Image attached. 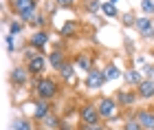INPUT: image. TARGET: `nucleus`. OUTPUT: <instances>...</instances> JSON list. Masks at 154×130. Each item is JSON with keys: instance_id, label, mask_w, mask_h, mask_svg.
<instances>
[{"instance_id": "nucleus-1", "label": "nucleus", "mask_w": 154, "mask_h": 130, "mask_svg": "<svg viewBox=\"0 0 154 130\" xmlns=\"http://www.w3.org/2000/svg\"><path fill=\"white\" fill-rule=\"evenodd\" d=\"M33 88H35V97L38 99H44V101H51L60 95V82L53 79V77H38L33 82Z\"/></svg>"}, {"instance_id": "nucleus-35", "label": "nucleus", "mask_w": 154, "mask_h": 130, "mask_svg": "<svg viewBox=\"0 0 154 130\" xmlns=\"http://www.w3.org/2000/svg\"><path fill=\"white\" fill-rule=\"evenodd\" d=\"M108 2H112V5H115V2H119V0H108Z\"/></svg>"}, {"instance_id": "nucleus-14", "label": "nucleus", "mask_w": 154, "mask_h": 130, "mask_svg": "<svg viewBox=\"0 0 154 130\" xmlns=\"http://www.w3.org/2000/svg\"><path fill=\"white\" fill-rule=\"evenodd\" d=\"M93 60H95V57L90 55V53H79V55L75 57V66L79 68L82 73H90V71L95 68V66H93Z\"/></svg>"}, {"instance_id": "nucleus-11", "label": "nucleus", "mask_w": 154, "mask_h": 130, "mask_svg": "<svg viewBox=\"0 0 154 130\" xmlns=\"http://www.w3.org/2000/svg\"><path fill=\"white\" fill-rule=\"evenodd\" d=\"M137 93H139V99H145V101L154 99V79L145 77L141 84L137 86Z\"/></svg>"}, {"instance_id": "nucleus-13", "label": "nucleus", "mask_w": 154, "mask_h": 130, "mask_svg": "<svg viewBox=\"0 0 154 130\" xmlns=\"http://www.w3.org/2000/svg\"><path fill=\"white\" fill-rule=\"evenodd\" d=\"M48 113H51V101H44V99L33 101V119L35 121H42Z\"/></svg>"}, {"instance_id": "nucleus-2", "label": "nucleus", "mask_w": 154, "mask_h": 130, "mask_svg": "<svg viewBox=\"0 0 154 130\" xmlns=\"http://www.w3.org/2000/svg\"><path fill=\"white\" fill-rule=\"evenodd\" d=\"M97 104V110H99V117H101V121H108V119H115L117 117V113H119V106L117 104V99L115 97H99L95 101Z\"/></svg>"}, {"instance_id": "nucleus-29", "label": "nucleus", "mask_w": 154, "mask_h": 130, "mask_svg": "<svg viewBox=\"0 0 154 130\" xmlns=\"http://www.w3.org/2000/svg\"><path fill=\"white\" fill-rule=\"evenodd\" d=\"M40 53H38V49H33V46H26V49L22 51V57H24V62H31L33 57H38Z\"/></svg>"}, {"instance_id": "nucleus-18", "label": "nucleus", "mask_w": 154, "mask_h": 130, "mask_svg": "<svg viewBox=\"0 0 154 130\" xmlns=\"http://www.w3.org/2000/svg\"><path fill=\"white\" fill-rule=\"evenodd\" d=\"M11 130H33L31 119H26V117H13L11 119Z\"/></svg>"}, {"instance_id": "nucleus-12", "label": "nucleus", "mask_w": 154, "mask_h": 130, "mask_svg": "<svg viewBox=\"0 0 154 130\" xmlns=\"http://www.w3.org/2000/svg\"><path fill=\"white\" fill-rule=\"evenodd\" d=\"M46 64H48V60H46V57L40 53L38 57H33L31 62H26V68H29V73L33 75V77H38V75H42V73H44Z\"/></svg>"}, {"instance_id": "nucleus-5", "label": "nucleus", "mask_w": 154, "mask_h": 130, "mask_svg": "<svg viewBox=\"0 0 154 130\" xmlns=\"http://www.w3.org/2000/svg\"><path fill=\"white\" fill-rule=\"evenodd\" d=\"M29 79H31V73H29V68H26V66L18 64V66H13V68H11V73H9V82H11V86L20 88V86H24Z\"/></svg>"}, {"instance_id": "nucleus-33", "label": "nucleus", "mask_w": 154, "mask_h": 130, "mask_svg": "<svg viewBox=\"0 0 154 130\" xmlns=\"http://www.w3.org/2000/svg\"><path fill=\"white\" fill-rule=\"evenodd\" d=\"M84 130H106L103 124H95V126H84Z\"/></svg>"}, {"instance_id": "nucleus-32", "label": "nucleus", "mask_w": 154, "mask_h": 130, "mask_svg": "<svg viewBox=\"0 0 154 130\" xmlns=\"http://www.w3.org/2000/svg\"><path fill=\"white\" fill-rule=\"evenodd\" d=\"M143 73L152 79V75H154V64H145V66H143Z\"/></svg>"}, {"instance_id": "nucleus-21", "label": "nucleus", "mask_w": 154, "mask_h": 130, "mask_svg": "<svg viewBox=\"0 0 154 130\" xmlns=\"http://www.w3.org/2000/svg\"><path fill=\"white\" fill-rule=\"evenodd\" d=\"M75 31H77V22H75V20H68V22H64V24H62V29H60L62 38H73Z\"/></svg>"}, {"instance_id": "nucleus-6", "label": "nucleus", "mask_w": 154, "mask_h": 130, "mask_svg": "<svg viewBox=\"0 0 154 130\" xmlns=\"http://www.w3.org/2000/svg\"><path fill=\"white\" fill-rule=\"evenodd\" d=\"M106 82H108L106 73H103L101 68H93L90 73H86V79H84V84H86V88H90V91H97V88H101Z\"/></svg>"}, {"instance_id": "nucleus-26", "label": "nucleus", "mask_w": 154, "mask_h": 130, "mask_svg": "<svg viewBox=\"0 0 154 130\" xmlns=\"http://www.w3.org/2000/svg\"><path fill=\"white\" fill-rule=\"evenodd\" d=\"M141 11H143V16H150L154 18V0H141Z\"/></svg>"}, {"instance_id": "nucleus-10", "label": "nucleus", "mask_w": 154, "mask_h": 130, "mask_svg": "<svg viewBox=\"0 0 154 130\" xmlns=\"http://www.w3.org/2000/svg\"><path fill=\"white\" fill-rule=\"evenodd\" d=\"M48 40H51V33H48L46 29H40V31H33V36L29 38V46H33V49H44V46L48 44Z\"/></svg>"}, {"instance_id": "nucleus-16", "label": "nucleus", "mask_w": 154, "mask_h": 130, "mask_svg": "<svg viewBox=\"0 0 154 130\" xmlns=\"http://www.w3.org/2000/svg\"><path fill=\"white\" fill-rule=\"evenodd\" d=\"M40 124V128H44V130H60V126H62V119L57 117L55 113H48L42 121H38Z\"/></svg>"}, {"instance_id": "nucleus-27", "label": "nucleus", "mask_w": 154, "mask_h": 130, "mask_svg": "<svg viewBox=\"0 0 154 130\" xmlns=\"http://www.w3.org/2000/svg\"><path fill=\"white\" fill-rule=\"evenodd\" d=\"M46 24H48V18H46V13H38L35 22H33V26H35V31H40V29H46Z\"/></svg>"}, {"instance_id": "nucleus-9", "label": "nucleus", "mask_w": 154, "mask_h": 130, "mask_svg": "<svg viewBox=\"0 0 154 130\" xmlns=\"http://www.w3.org/2000/svg\"><path fill=\"white\" fill-rule=\"evenodd\" d=\"M137 121L143 130H154V110L152 108H141L137 110Z\"/></svg>"}, {"instance_id": "nucleus-17", "label": "nucleus", "mask_w": 154, "mask_h": 130, "mask_svg": "<svg viewBox=\"0 0 154 130\" xmlns=\"http://www.w3.org/2000/svg\"><path fill=\"white\" fill-rule=\"evenodd\" d=\"M123 77H125V82H128L130 86H134V88L145 79V77H141V71H139V68H128V71L123 73Z\"/></svg>"}, {"instance_id": "nucleus-15", "label": "nucleus", "mask_w": 154, "mask_h": 130, "mask_svg": "<svg viewBox=\"0 0 154 130\" xmlns=\"http://www.w3.org/2000/svg\"><path fill=\"white\" fill-rule=\"evenodd\" d=\"M46 60H48V64H51V68H53V71H60V68L68 62V60H66V55H64V51H60V49L51 51V55H48Z\"/></svg>"}, {"instance_id": "nucleus-23", "label": "nucleus", "mask_w": 154, "mask_h": 130, "mask_svg": "<svg viewBox=\"0 0 154 130\" xmlns=\"http://www.w3.org/2000/svg\"><path fill=\"white\" fill-rule=\"evenodd\" d=\"M137 18L139 16H134V11H125V13H121V24L128 26V29H134L137 26Z\"/></svg>"}, {"instance_id": "nucleus-19", "label": "nucleus", "mask_w": 154, "mask_h": 130, "mask_svg": "<svg viewBox=\"0 0 154 130\" xmlns=\"http://www.w3.org/2000/svg\"><path fill=\"white\" fill-rule=\"evenodd\" d=\"M103 73H106L108 82H115V79H119V77H121V68H119V66H117L115 62L106 64V68H103Z\"/></svg>"}, {"instance_id": "nucleus-36", "label": "nucleus", "mask_w": 154, "mask_h": 130, "mask_svg": "<svg viewBox=\"0 0 154 130\" xmlns=\"http://www.w3.org/2000/svg\"><path fill=\"white\" fill-rule=\"evenodd\" d=\"M152 22H154V18H152Z\"/></svg>"}, {"instance_id": "nucleus-28", "label": "nucleus", "mask_w": 154, "mask_h": 130, "mask_svg": "<svg viewBox=\"0 0 154 130\" xmlns=\"http://www.w3.org/2000/svg\"><path fill=\"white\" fill-rule=\"evenodd\" d=\"M123 130H143L141 126H139V121H137V113H134V117H130V119L123 124Z\"/></svg>"}, {"instance_id": "nucleus-25", "label": "nucleus", "mask_w": 154, "mask_h": 130, "mask_svg": "<svg viewBox=\"0 0 154 130\" xmlns=\"http://www.w3.org/2000/svg\"><path fill=\"white\" fill-rule=\"evenodd\" d=\"M84 11L86 13H99L101 11V0H86L84 2Z\"/></svg>"}, {"instance_id": "nucleus-31", "label": "nucleus", "mask_w": 154, "mask_h": 130, "mask_svg": "<svg viewBox=\"0 0 154 130\" xmlns=\"http://www.w3.org/2000/svg\"><path fill=\"white\" fill-rule=\"evenodd\" d=\"M5 44H7V49H9V53L16 51V40H13V36H9V33L5 36Z\"/></svg>"}, {"instance_id": "nucleus-30", "label": "nucleus", "mask_w": 154, "mask_h": 130, "mask_svg": "<svg viewBox=\"0 0 154 130\" xmlns=\"http://www.w3.org/2000/svg\"><path fill=\"white\" fill-rule=\"evenodd\" d=\"M55 5L60 7V9H71V7H75V2L77 0H53Z\"/></svg>"}, {"instance_id": "nucleus-4", "label": "nucleus", "mask_w": 154, "mask_h": 130, "mask_svg": "<svg viewBox=\"0 0 154 130\" xmlns=\"http://www.w3.org/2000/svg\"><path fill=\"white\" fill-rule=\"evenodd\" d=\"M134 29L139 31V38H141V40H148V42L154 40V22H152L150 16H139Z\"/></svg>"}, {"instance_id": "nucleus-20", "label": "nucleus", "mask_w": 154, "mask_h": 130, "mask_svg": "<svg viewBox=\"0 0 154 130\" xmlns=\"http://www.w3.org/2000/svg\"><path fill=\"white\" fill-rule=\"evenodd\" d=\"M60 77L64 79V82H71V79H75V64H73V62H66L64 66L60 68Z\"/></svg>"}, {"instance_id": "nucleus-24", "label": "nucleus", "mask_w": 154, "mask_h": 130, "mask_svg": "<svg viewBox=\"0 0 154 130\" xmlns=\"http://www.w3.org/2000/svg\"><path fill=\"white\" fill-rule=\"evenodd\" d=\"M101 13H103L106 18H119L117 7H115L112 2H108V0H106V2H101Z\"/></svg>"}, {"instance_id": "nucleus-3", "label": "nucleus", "mask_w": 154, "mask_h": 130, "mask_svg": "<svg viewBox=\"0 0 154 130\" xmlns=\"http://www.w3.org/2000/svg\"><path fill=\"white\" fill-rule=\"evenodd\" d=\"M79 119L84 126H95V124H101V117H99V110H97V104H82L79 108Z\"/></svg>"}, {"instance_id": "nucleus-22", "label": "nucleus", "mask_w": 154, "mask_h": 130, "mask_svg": "<svg viewBox=\"0 0 154 130\" xmlns=\"http://www.w3.org/2000/svg\"><path fill=\"white\" fill-rule=\"evenodd\" d=\"M7 29H9V36H13V38H16V36H20V33H22V29H24V22H22V20H9V24H7Z\"/></svg>"}, {"instance_id": "nucleus-34", "label": "nucleus", "mask_w": 154, "mask_h": 130, "mask_svg": "<svg viewBox=\"0 0 154 130\" xmlns=\"http://www.w3.org/2000/svg\"><path fill=\"white\" fill-rule=\"evenodd\" d=\"M125 49H128V53L134 51V44H132V40H130V38H125Z\"/></svg>"}, {"instance_id": "nucleus-7", "label": "nucleus", "mask_w": 154, "mask_h": 130, "mask_svg": "<svg viewBox=\"0 0 154 130\" xmlns=\"http://www.w3.org/2000/svg\"><path fill=\"white\" fill-rule=\"evenodd\" d=\"M115 99H117V104L121 108H132L139 101V93L137 91H117Z\"/></svg>"}, {"instance_id": "nucleus-8", "label": "nucleus", "mask_w": 154, "mask_h": 130, "mask_svg": "<svg viewBox=\"0 0 154 130\" xmlns=\"http://www.w3.org/2000/svg\"><path fill=\"white\" fill-rule=\"evenodd\" d=\"M9 7L13 9V13L20 18V16L26 13V11L38 9V0H9Z\"/></svg>"}]
</instances>
